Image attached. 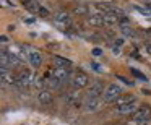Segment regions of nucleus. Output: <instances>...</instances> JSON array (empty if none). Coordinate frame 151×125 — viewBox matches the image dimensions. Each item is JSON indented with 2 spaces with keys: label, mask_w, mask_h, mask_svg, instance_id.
I'll return each instance as SVG.
<instances>
[{
  "label": "nucleus",
  "mask_w": 151,
  "mask_h": 125,
  "mask_svg": "<svg viewBox=\"0 0 151 125\" xmlns=\"http://www.w3.org/2000/svg\"><path fill=\"white\" fill-rule=\"evenodd\" d=\"M120 96H122V88L117 83H111V85L106 88L102 99H104V102H115Z\"/></svg>",
  "instance_id": "obj_1"
},
{
  "label": "nucleus",
  "mask_w": 151,
  "mask_h": 125,
  "mask_svg": "<svg viewBox=\"0 0 151 125\" xmlns=\"http://www.w3.org/2000/svg\"><path fill=\"white\" fill-rule=\"evenodd\" d=\"M130 120H151V106L143 104L138 107V111L132 115Z\"/></svg>",
  "instance_id": "obj_2"
},
{
  "label": "nucleus",
  "mask_w": 151,
  "mask_h": 125,
  "mask_svg": "<svg viewBox=\"0 0 151 125\" xmlns=\"http://www.w3.org/2000/svg\"><path fill=\"white\" fill-rule=\"evenodd\" d=\"M102 104H104V99L101 98H88L86 102L83 104V107L86 112H98L102 107Z\"/></svg>",
  "instance_id": "obj_3"
},
{
  "label": "nucleus",
  "mask_w": 151,
  "mask_h": 125,
  "mask_svg": "<svg viewBox=\"0 0 151 125\" xmlns=\"http://www.w3.org/2000/svg\"><path fill=\"white\" fill-rule=\"evenodd\" d=\"M104 83L102 81H94L91 83V86H89L88 89V98H101V96H104Z\"/></svg>",
  "instance_id": "obj_4"
},
{
  "label": "nucleus",
  "mask_w": 151,
  "mask_h": 125,
  "mask_svg": "<svg viewBox=\"0 0 151 125\" xmlns=\"http://www.w3.org/2000/svg\"><path fill=\"white\" fill-rule=\"evenodd\" d=\"M54 21H55L57 26H62V28L72 26V18H70V15L67 13V11H59V13H55Z\"/></svg>",
  "instance_id": "obj_5"
},
{
  "label": "nucleus",
  "mask_w": 151,
  "mask_h": 125,
  "mask_svg": "<svg viewBox=\"0 0 151 125\" xmlns=\"http://www.w3.org/2000/svg\"><path fill=\"white\" fill-rule=\"evenodd\" d=\"M50 75H52L55 80H59L60 83H63V81L68 80L70 70L68 68H62V67H52V68H50Z\"/></svg>",
  "instance_id": "obj_6"
},
{
  "label": "nucleus",
  "mask_w": 151,
  "mask_h": 125,
  "mask_svg": "<svg viewBox=\"0 0 151 125\" xmlns=\"http://www.w3.org/2000/svg\"><path fill=\"white\" fill-rule=\"evenodd\" d=\"M88 85H89V76L85 72H76L75 76H73V86L80 89V88H86Z\"/></svg>",
  "instance_id": "obj_7"
},
{
  "label": "nucleus",
  "mask_w": 151,
  "mask_h": 125,
  "mask_svg": "<svg viewBox=\"0 0 151 125\" xmlns=\"http://www.w3.org/2000/svg\"><path fill=\"white\" fill-rule=\"evenodd\" d=\"M138 111V104H137V101L135 102H132V104H127V106H122V107H119V109H115V112H117L119 115H133L135 112Z\"/></svg>",
  "instance_id": "obj_8"
},
{
  "label": "nucleus",
  "mask_w": 151,
  "mask_h": 125,
  "mask_svg": "<svg viewBox=\"0 0 151 125\" xmlns=\"http://www.w3.org/2000/svg\"><path fill=\"white\" fill-rule=\"evenodd\" d=\"M37 101H39L41 104H44V106H49V104L54 102V96H52V93H50L49 89H41V91L37 93Z\"/></svg>",
  "instance_id": "obj_9"
},
{
  "label": "nucleus",
  "mask_w": 151,
  "mask_h": 125,
  "mask_svg": "<svg viewBox=\"0 0 151 125\" xmlns=\"http://www.w3.org/2000/svg\"><path fill=\"white\" fill-rule=\"evenodd\" d=\"M135 101H137V99H135L133 94H122L120 98L114 102V104H115V109H119V107H122V106L132 104V102H135Z\"/></svg>",
  "instance_id": "obj_10"
},
{
  "label": "nucleus",
  "mask_w": 151,
  "mask_h": 125,
  "mask_svg": "<svg viewBox=\"0 0 151 125\" xmlns=\"http://www.w3.org/2000/svg\"><path fill=\"white\" fill-rule=\"evenodd\" d=\"M28 59H29V62H31V65L34 67V68H39L41 67V63H42V55H41L37 50H33V52L28 55Z\"/></svg>",
  "instance_id": "obj_11"
},
{
  "label": "nucleus",
  "mask_w": 151,
  "mask_h": 125,
  "mask_svg": "<svg viewBox=\"0 0 151 125\" xmlns=\"http://www.w3.org/2000/svg\"><path fill=\"white\" fill-rule=\"evenodd\" d=\"M88 23L91 24V26H96V28H101L104 26V17L102 15H89L88 17Z\"/></svg>",
  "instance_id": "obj_12"
},
{
  "label": "nucleus",
  "mask_w": 151,
  "mask_h": 125,
  "mask_svg": "<svg viewBox=\"0 0 151 125\" xmlns=\"http://www.w3.org/2000/svg\"><path fill=\"white\" fill-rule=\"evenodd\" d=\"M73 63L72 60L65 59V57H54V67H62V68H70Z\"/></svg>",
  "instance_id": "obj_13"
},
{
  "label": "nucleus",
  "mask_w": 151,
  "mask_h": 125,
  "mask_svg": "<svg viewBox=\"0 0 151 125\" xmlns=\"http://www.w3.org/2000/svg\"><path fill=\"white\" fill-rule=\"evenodd\" d=\"M63 99H65V102H67L68 106H73V104H75V102L80 99V94H78V91H75V89H73V91H68V93H67V94L63 96Z\"/></svg>",
  "instance_id": "obj_14"
},
{
  "label": "nucleus",
  "mask_w": 151,
  "mask_h": 125,
  "mask_svg": "<svg viewBox=\"0 0 151 125\" xmlns=\"http://www.w3.org/2000/svg\"><path fill=\"white\" fill-rule=\"evenodd\" d=\"M2 83L4 85H10V86H13V85H17V75H13V73H10V72H7V73H2Z\"/></svg>",
  "instance_id": "obj_15"
},
{
  "label": "nucleus",
  "mask_w": 151,
  "mask_h": 125,
  "mask_svg": "<svg viewBox=\"0 0 151 125\" xmlns=\"http://www.w3.org/2000/svg\"><path fill=\"white\" fill-rule=\"evenodd\" d=\"M102 17H104V23L111 26V24L119 23V18H120L122 15H117V13H114V11H112V13H106V15H102Z\"/></svg>",
  "instance_id": "obj_16"
},
{
  "label": "nucleus",
  "mask_w": 151,
  "mask_h": 125,
  "mask_svg": "<svg viewBox=\"0 0 151 125\" xmlns=\"http://www.w3.org/2000/svg\"><path fill=\"white\" fill-rule=\"evenodd\" d=\"M73 13L78 17H89V8L86 5H76V7H73Z\"/></svg>",
  "instance_id": "obj_17"
},
{
  "label": "nucleus",
  "mask_w": 151,
  "mask_h": 125,
  "mask_svg": "<svg viewBox=\"0 0 151 125\" xmlns=\"http://www.w3.org/2000/svg\"><path fill=\"white\" fill-rule=\"evenodd\" d=\"M120 33L125 37H135V31L130 26H120Z\"/></svg>",
  "instance_id": "obj_18"
},
{
  "label": "nucleus",
  "mask_w": 151,
  "mask_h": 125,
  "mask_svg": "<svg viewBox=\"0 0 151 125\" xmlns=\"http://www.w3.org/2000/svg\"><path fill=\"white\" fill-rule=\"evenodd\" d=\"M26 7H28V10H29V11H36V13H39L41 5H39V4H36V2H31V4H28Z\"/></svg>",
  "instance_id": "obj_19"
},
{
  "label": "nucleus",
  "mask_w": 151,
  "mask_h": 125,
  "mask_svg": "<svg viewBox=\"0 0 151 125\" xmlns=\"http://www.w3.org/2000/svg\"><path fill=\"white\" fill-rule=\"evenodd\" d=\"M128 125H151V120H130Z\"/></svg>",
  "instance_id": "obj_20"
},
{
  "label": "nucleus",
  "mask_w": 151,
  "mask_h": 125,
  "mask_svg": "<svg viewBox=\"0 0 151 125\" xmlns=\"http://www.w3.org/2000/svg\"><path fill=\"white\" fill-rule=\"evenodd\" d=\"M135 8H137V10L140 11V13H145V15H150V13H151V10L146 7V5H145V7H138V5H137Z\"/></svg>",
  "instance_id": "obj_21"
},
{
  "label": "nucleus",
  "mask_w": 151,
  "mask_h": 125,
  "mask_svg": "<svg viewBox=\"0 0 151 125\" xmlns=\"http://www.w3.org/2000/svg\"><path fill=\"white\" fill-rule=\"evenodd\" d=\"M132 73H133V75H135V76H138V78H140V80H143V81H146V76H145V75H143V73H140V72H138V70H135V68H132Z\"/></svg>",
  "instance_id": "obj_22"
},
{
  "label": "nucleus",
  "mask_w": 151,
  "mask_h": 125,
  "mask_svg": "<svg viewBox=\"0 0 151 125\" xmlns=\"http://www.w3.org/2000/svg\"><path fill=\"white\" fill-rule=\"evenodd\" d=\"M39 15H41V17H49V10H47V8H44L42 5H41V8H39Z\"/></svg>",
  "instance_id": "obj_23"
},
{
  "label": "nucleus",
  "mask_w": 151,
  "mask_h": 125,
  "mask_svg": "<svg viewBox=\"0 0 151 125\" xmlns=\"http://www.w3.org/2000/svg\"><path fill=\"white\" fill-rule=\"evenodd\" d=\"M93 54H94V55H101L102 50H101V49H94V50H93Z\"/></svg>",
  "instance_id": "obj_24"
},
{
  "label": "nucleus",
  "mask_w": 151,
  "mask_h": 125,
  "mask_svg": "<svg viewBox=\"0 0 151 125\" xmlns=\"http://www.w3.org/2000/svg\"><path fill=\"white\" fill-rule=\"evenodd\" d=\"M146 50H148V54L151 55V42H150V44H146Z\"/></svg>",
  "instance_id": "obj_25"
},
{
  "label": "nucleus",
  "mask_w": 151,
  "mask_h": 125,
  "mask_svg": "<svg viewBox=\"0 0 151 125\" xmlns=\"http://www.w3.org/2000/svg\"><path fill=\"white\" fill-rule=\"evenodd\" d=\"M21 4H24V5H28V4H31V2H33V0H20Z\"/></svg>",
  "instance_id": "obj_26"
},
{
  "label": "nucleus",
  "mask_w": 151,
  "mask_h": 125,
  "mask_svg": "<svg viewBox=\"0 0 151 125\" xmlns=\"http://www.w3.org/2000/svg\"><path fill=\"white\" fill-rule=\"evenodd\" d=\"M115 44H117V46H122V44H124V41H122V39H115Z\"/></svg>",
  "instance_id": "obj_27"
},
{
  "label": "nucleus",
  "mask_w": 151,
  "mask_h": 125,
  "mask_svg": "<svg viewBox=\"0 0 151 125\" xmlns=\"http://www.w3.org/2000/svg\"><path fill=\"white\" fill-rule=\"evenodd\" d=\"M145 2H148V4H151V0H145Z\"/></svg>",
  "instance_id": "obj_28"
},
{
  "label": "nucleus",
  "mask_w": 151,
  "mask_h": 125,
  "mask_svg": "<svg viewBox=\"0 0 151 125\" xmlns=\"http://www.w3.org/2000/svg\"><path fill=\"white\" fill-rule=\"evenodd\" d=\"M119 125H128V124H119Z\"/></svg>",
  "instance_id": "obj_29"
}]
</instances>
